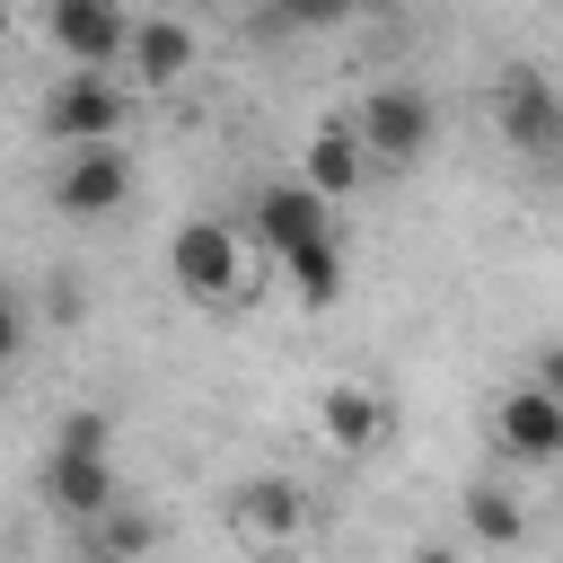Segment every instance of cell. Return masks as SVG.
<instances>
[{
    "mask_svg": "<svg viewBox=\"0 0 563 563\" xmlns=\"http://www.w3.org/2000/svg\"><path fill=\"white\" fill-rule=\"evenodd\" d=\"M97 528V563H132V554H150L158 545V519L141 510V501H114L106 519H88Z\"/></svg>",
    "mask_w": 563,
    "mask_h": 563,
    "instance_id": "2e32d148",
    "label": "cell"
},
{
    "mask_svg": "<svg viewBox=\"0 0 563 563\" xmlns=\"http://www.w3.org/2000/svg\"><path fill=\"white\" fill-rule=\"evenodd\" d=\"M361 176H369V158H361V132H352V114L317 123V132H308V176H299V185H317L325 202H343Z\"/></svg>",
    "mask_w": 563,
    "mask_h": 563,
    "instance_id": "4fadbf2b",
    "label": "cell"
},
{
    "mask_svg": "<svg viewBox=\"0 0 563 563\" xmlns=\"http://www.w3.org/2000/svg\"><path fill=\"white\" fill-rule=\"evenodd\" d=\"M44 35L70 70H106V62H123L132 18H123V0H44Z\"/></svg>",
    "mask_w": 563,
    "mask_h": 563,
    "instance_id": "8992f818",
    "label": "cell"
},
{
    "mask_svg": "<svg viewBox=\"0 0 563 563\" xmlns=\"http://www.w3.org/2000/svg\"><path fill=\"white\" fill-rule=\"evenodd\" d=\"M44 308H53V317H62V325H79V308H88V299H79V290H70V273H53V290H44Z\"/></svg>",
    "mask_w": 563,
    "mask_h": 563,
    "instance_id": "44dd1931",
    "label": "cell"
},
{
    "mask_svg": "<svg viewBox=\"0 0 563 563\" xmlns=\"http://www.w3.org/2000/svg\"><path fill=\"white\" fill-rule=\"evenodd\" d=\"M167 282L185 290V299H246V246H238V229H220V220H185L176 238H167Z\"/></svg>",
    "mask_w": 563,
    "mask_h": 563,
    "instance_id": "7a4b0ae2",
    "label": "cell"
},
{
    "mask_svg": "<svg viewBox=\"0 0 563 563\" xmlns=\"http://www.w3.org/2000/svg\"><path fill=\"white\" fill-rule=\"evenodd\" d=\"M528 387L563 405V343H537V361H528Z\"/></svg>",
    "mask_w": 563,
    "mask_h": 563,
    "instance_id": "d6986e66",
    "label": "cell"
},
{
    "mask_svg": "<svg viewBox=\"0 0 563 563\" xmlns=\"http://www.w3.org/2000/svg\"><path fill=\"white\" fill-rule=\"evenodd\" d=\"M413 563H457V554L449 545H413Z\"/></svg>",
    "mask_w": 563,
    "mask_h": 563,
    "instance_id": "7402d4cb",
    "label": "cell"
},
{
    "mask_svg": "<svg viewBox=\"0 0 563 563\" xmlns=\"http://www.w3.org/2000/svg\"><path fill=\"white\" fill-rule=\"evenodd\" d=\"M123 62H132L141 88H176V79L194 70V26H176V18H141V26L123 35Z\"/></svg>",
    "mask_w": 563,
    "mask_h": 563,
    "instance_id": "7c38bea8",
    "label": "cell"
},
{
    "mask_svg": "<svg viewBox=\"0 0 563 563\" xmlns=\"http://www.w3.org/2000/svg\"><path fill=\"white\" fill-rule=\"evenodd\" d=\"M123 194H132V158L114 141L70 150L62 176H53V211H70V220H106V211H123Z\"/></svg>",
    "mask_w": 563,
    "mask_h": 563,
    "instance_id": "52a82bcc",
    "label": "cell"
},
{
    "mask_svg": "<svg viewBox=\"0 0 563 563\" xmlns=\"http://www.w3.org/2000/svg\"><path fill=\"white\" fill-rule=\"evenodd\" d=\"M255 238H264L273 255H290V246H308V238H334V202H325L317 185H264V194H255Z\"/></svg>",
    "mask_w": 563,
    "mask_h": 563,
    "instance_id": "30bf717a",
    "label": "cell"
},
{
    "mask_svg": "<svg viewBox=\"0 0 563 563\" xmlns=\"http://www.w3.org/2000/svg\"><path fill=\"white\" fill-rule=\"evenodd\" d=\"M493 449H501V457H519V466L563 457V405H554V396H537V387L493 396Z\"/></svg>",
    "mask_w": 563,
    "mask_h": 563,
    "instance_id": "9c48e42d",
    "label": "cell"
},
{
    "mask_svg": "<svg viewBox=\"0 0 563 563\" xmlns=\"http://www.w3.org/2000/svg\"><path fill=\"white\" fill-rule=\"evenodd\" d=\"M53 449H97V457H106V449H114V431H106V413H70Z\"/></svg>",
    "mask_w": 563,
    "mask_h": 563,
    "instance_id": "ac0fdd59",
    "label": "cell"
},
{
    "mask_svg": "<svg viewBox=\"0 0 563 563\" xmlns=\"http://www.w3.org/2000/svg\"><path fill=\"white\" fill-rule=\"evenodd\" d=\"M44 493H53V510H70V519H106V510L123 501V484H114V457H97V449H53V466H44Z\"/></svg>",
    "mask_w": 563,
    "mask_h": 563,
    "instance_id": "8fae6325",
    "label": "cell"
},
{
    "mask_svg": "<svg viewBox=\"0 0 563 563\" xmlns=\"http://www.w3.org/2000/svg\"><path fill=\"white\" fill-rule=\"evenodd\" d=\"M229 537H238L246 554H282V545H299V537H308V501H299V484H282V475L238 484V493H229Z\"/></svg>",
    "mask_w": 563,
    "mask_h": 563,
    "instance_id": "5b68a950",
    "label": "cell"
},
{
    "mask_svg": "<svg viewBox=\"0 0 563 563\" xmlns=\"http://www.w3.org/2000/svg\"><path fill=\"white\" fill-rule=\"evenodd\" d=\"M18 352H26V299H18L9 282H0V369H9Z\"/></svg>",
    "mask_w": 563,
    "mask_h": 563,
    "instance_id": "e0dca14e",
    "label": "cell"
},
{
    "mask_svg": "<svg viewBox=\"0 0 563 563\" xmlns=\"http://www.w3.org/2000/svg\"><path fill=\"white\" fill-rule=\"evenodd\" d=\"M352 9H369V18H387V9H405V0H352Z\"/></svg>",
    "mask_w": 563,
    "mask_h": 563,
    "instance_id": "603a6c76",
    "label": "cell"
},
{
    "mask_svg": "<svg viewBox=\"0 0 563 563\" xmlns=\"http://www.w3.org/2000/svg\"><path fill=\"white\" fill-rule=\"evenodd\" d=\"M466 528H475L484 545H519V537H528V501L484 475V484H466Z\"/></svg>",
    "mask_w": 563,
    "mask_h": 563,
    "instance_id": "9a60e30c",
    "label": "cell"
},
{
    "mask_svg": "<svg viewBox=\"0 0 563 563\" xmlns=\"http://www.w3.org/2000/svg\"><path fill=\"white\" fill-rule=\"evenodd\" d=\"M352 132H361V158H378V167H413V158L431 150L440 114H431L422 88H369L361 114H352Z\"/></svg>",
    "mask_w": 563,
    "mask_h": 563,
    "instance_id": "3957f363",
    "label": "cell"
},
{
    "mask_svg": "<svg viewBox=\"0 0 563 563\" xmlns=\"http://www.w3.org/2000/svg\"><path fill=\"white\" fill-rule=\"evenodd\" d=\"M343 9H352V0H282V18H290V26H334Z\"/></svg>",
    "mask_w": 563,
    "mask_h": 563,
    "instance_id": "ffe728a7",
    "label": "cell"
},
{
    "mask_svg": "<svg viewBox=\"0 0 563 563\" xmlns=\"http://www.w3.org/2000/svg\"><path fill=\"white\" fill-rule=\"evenodd\" d=\"M387 396L378 387H361V378H334L325 396H317V440L334 449V457H369V449H387Z\"/></svg>",
    "mask_w": 563,
    "mask_h": 563,
    "instance_id": "ba28073f",
    "label": "cell"
},
{
    "mask_svg": "<svg viewBox=\"0 0 563 563\" xmlns=\"http://www.w3.org/2000/svg\"><path fill=\"white\" fill-rule=\"evenodd\" d=\"M273 264H282V282H290L299 308H334V290H343V238H308V246L273 255Z\"/></svg>",
    "mask_w": 563,
    "mask_h": 563,
    "instance_id": "5bb4252c",
    "label": "cell"
},
{
    "mask_svg": "<svg viewBox=\"0 0 563 563\" xmlns=\"http://www.w3.org/2000/svg\"><path fill=\"white\" fill-rule=\"evenodd\" d=\"M123 114H132V88H123V79H106V70H70V79L44 97V132H53V141H70V150L114 141V132H123Z\"/></svg>",
    "mask_w": 563,
    "mask_h": 563,
    "instance_id": "277c9868",
    "label": "cell"
},
{
    "mask_svg": "<svg viewBox=\"0 0 563 563\" xmlns=\"http://www.w3.org/2000/svg\"><path fill=\"white\" fill-rule=\"evenodd\" d=\"M493 123H501V141H510L519 158L563 167V88H554L537 62H510V70H501V88H493Z\"/></svg>",
    "mask_w": 563,
    "mask_h": 563,
    "instance_id": "6da1fadb",
    "label": "cell"
}]
</instances>
